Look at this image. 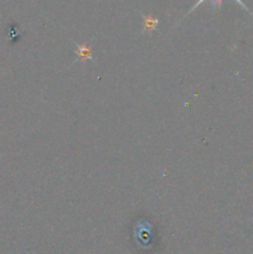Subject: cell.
Returning a JSON list of instances; mask_svg holds the SVG:
<instances>
[{
    "label": "cell",
    "instance_id": "cell-2",
    "mask_svg": "<svg viewBox=\"0 0 253 254\" xmlns=\"http://www.w3.org/2000/svg\"><path fill=\"white\" fill-rule=\"evenodd\" d=\"M203 1H205V0H198V1L197 2H196V4L195 5H193V6L192 7H191V10H190V11H189L188 12V15L189 14H190V12H192L193 11V10H195L196 9V7H197L198 6V5H201V4H202V2ZM211 1H212V5H213V7H220L221 6V5H222V0H211ZM236 1H237L238 2V4H240L241 5V6H242L243 7V9H245V10H247V11L248 12H250V14H252V12H251V10L250 9H248V7L247 6H246V4H245V2H243L242 1V0H236ZM253 15V14H252Z\"/></svg>",
    "mask_w": 253,
    "mask_h": 254
},
{
    "label": "cell",
    "instance_id": "cell-1",
    "mask_svg": "<svg viewBox=\"0 0 253 254\" xmlns=\"http://www.w3.org/2000/svg\"><path fill=\"white\" fill-rule=\"evenodd\" d=\"M76 54L78 56V61L87 62V60H93V52H92L91 47L81 44H76Z\"/></svg>",
    "mask_w": 253,
    "mask_h": 254
},
{
    "label": "cell",
    "instance_id": "cell-3",
    "mask_svg": "<svg viewBox=\"0 0 253 254\" xmlns=\"http://www.w3.org/2000/svg\"><path fill=\"white\" fill-rule=\"evenodd\" d=\"M143 19H144V31L146 32H153L154 30L156 29L159 24V20L155 19L154 16H144L143 15Z\"/></svg>",
    "mask_w": 253,
    "mask_h": 254
}]
</instances>
